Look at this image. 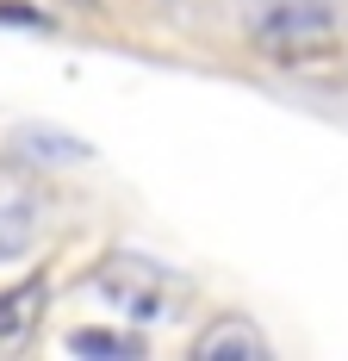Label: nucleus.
<instances>
[{
  "mask_svg": "<svg viewBox=\"0 0 348 361\" xmlns=\"http://www.w3.org/2000/svg\"><path fill=\"white\" fill-rule=\"evenodd\" d=\"M75 355H143V336H118V330H75Z\"/></svg>",
  "mask_w": 348,
  "mask_h": 361,
  "instance_id": "6",
  "label": "nucleus"
},
{
  "mask_svg": "<svg viewBox=\"0 0 348 361\" xmlns=\"http://www.w3.org/2000/svg\"><path fill=\"white\" fill-rule=\"evenodd\" d=\"M193 355H206V361H224V355L268 361V336L249 324V318H218V324H206L199 336H193Z\"/></svg>",
  "mask_w": 348,
  "mask_h": 361,
  "instance_id": "5",
  "label": "nucleus"
},
{
  "mask_svg": "<svg viewBox=\"0 0 348 361\" xmlns=\"http://www.w3.org/2000/svg\"><path fill=\"white\" fill-rule=\"evenodd\" d=\"M44 274H32V281H19V287L0 293V355L6 349H25V336L37 330V312H44Z\"/></svg>",
  "mask_w": 348,
  "mask_h": 361,
  "instance_id": "4",
  "label": "nucleus"
},
{
  "mask_svg": "<svg viewBox=\"0 0 348 361\" xmlns=\"http://www.w3.org/2000/svg\"><path fill=\"white\" fill-rule=\"evenodd\" d=\"M44 193H37V180L25 169H6L0 162V262H19V255L37 250V237H44Z\"/></svg>",
  "mask_w": 348,
  "mask_h": 361,
  "instance_id": "3",
  "label": "nucleus"
},
{
  "mask_svg": "<svg viewBox=\"0 0 348 361\" xmlns=\"http://www.w3.org/2000/svg\"><path fill=\"white\" fill-rule=\"evenodd\" d=\"M249 44L280 69L330 63L342 50V13L330 0H261L249 19Z\"/></svg>",
  "mask_w": 348,
  "mask_h": 361,
  "instance_id": "1",
  "label": "nucleus"
},
{
  "mask_svg": "<svg viewBox=\"0 0 348 361\" xmlns=\"http://www.w3.org/2000/svg\"><path fill=\"white\" fill-rule=\"evenodd\" d=\"M87 287L100 293V299H112L125 318L149 324V318H168L174 281L156 268V262H143V255H112L106 268H94V274H87Z\"/></svg>",
  "mask_w": 348,
  "mask_h": 361,
  "instance_id": "2",
  "label": "nucleus"
}]
</instances>
